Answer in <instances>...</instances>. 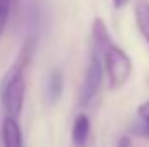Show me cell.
<instances>
[{"label": "cell", "mask_w": 149, "mask_h": 147, "mask_svg": "<svg viewBox=\"0 0 149 147\" xmlns=\"http://www.w3.org/2000/svg\"><path fill=\"white\" fill-rule=\"evenodd\" d=\"M92 42H94V49L102 57L109 88L120 90L132 76L134 71L132 59L121 47H118L113 42L108 26L101 17H95L92 23Z\"/></svg>", "instance_id": "6da1fadb"}, {"label": "cell", "mask_w": 149, "mask_h": 147, "mask_svg": "<svg viewBox=\"0 0 149 147\" xmlns=\"http://www.w3.org/2000/svg\"><path fill=\"white\" fill-rule=\"evenodd\" d=\"M31 55H33L31 43L26 42L0 80V104L5 116L19 118L23 112Z\"/></svg>", "instance_id": "7a4b0ae2"}, {"label": "cell", "mask_w": 149, "mask_h": 147, "mask_svg": "<svg viewBox=\"0 0 149 147\" xmlns=\"http://www.w3.org/2000/svg\"><path fill=\"white\" fill-rule=\"evenodd\" d=\"M106 76V69H104V62L101 54L92 47L87 68H85V74H83V81L80 87V95H78V104L80 106H87L90 104L95 95L99 94L101 87H102V80Z\"/></svg>", "instance_id": "3957f363"}, {"label": "cell", "mask_w": 149, "mask_h": 147, "mask_svg": "<svg viewBox=\"0 0 149 147\" xmlns=\"http://www.w3.org/2000/svg\"><path fill=\"white\" fill-rule=\"evenodd\" d=\"M0 140L2 147H24V137L17 118L3 116L0 128Z\"/></svg>", "instance_id": "277c9868"}, {"label": "cell", "mask_w": 149, "mask_h": 147, "mask_svg": "<svg viewBox=\"0 0 149 147\" xmlns=\"http://www.w3.org/2000/svg\"><path fill=\"white\" fill-rule=\"evenodd\" d=\"M90 137V119L85 112H80L71 126V140L76 147H87Z\"/></svg>", "instance_id": "5b68a950"}, {"label": "cell", "mask_w": 149, "mask_h": 147, "mask_svg": "<svg viewBox=\"0 0 149 147\" xmlns=\"http://www.w3.org/2000/svg\"><path fill=\"white\" fill-rule=\"evenodd\" d=\"M134 19H135V26H137L141 37L149 45V0H137L135 2Z\"/></svg>", "instance_id": "8992f818"}, {"label": "cell", "mask_w": 149, "mask_h": 147, "mask_svg": "<svg viewBox=\"0 0 149 147\" xmlns=\"http://www.w3.org/2000/svg\"><path fill=\"white\" fill-rule=\"evenodd\" d=\"M63 88H64V78L63 73L54 69L50 76H49V81H47V95L50 99V102H56L61 95H63Z\"/></svg>", "instance_id": "52a82bcc"}, {"label": "cell", "mask_w": 149, "mask_h": 147, "mask_svg": "<svg viewBox=\"0 0 149 147\" xmlns=\"http://www.w3.org/2000/svg\"><path fill=\"white\" fill-rule=\"evenodd\" d=\"M12 2L14 0H0V38L3 35V30L7 26L10 10H12Z\"/></svg>", "instance_id": "ba28073f"}, {"label": "cell", "mask_w": 149, "mask_h": 147, "mask_svg": "<svg viewBox=\"0 0 149 147\" xmlns=\"http://www.w3.org/2000/svg\"><path fill=\"white\" fill-rule=\"evenodd\" d=\"M137 114H139L141 121H142V123H144V125L149 128V101L142 102V104L137 107Z\"/></svg>", "instance_id": "9c48e42d"}, {"label": "cell", "mask_w": 149, "mask_h": 147, "mask_svg": "<svg viewBox=\"0 0 149 147\" xmlns=\"http://www.w3.org/2000/svg\"><path fill=\"white\" fill-rule=\"evenodd\" d=\"M128 2H130V0H113V7H114V9H121V7H125Z\"/></svg>", "instance_id": "30bf717a"}, {"label": "cell", "mask_w": 149, "mask_h": 147, "mask_svg": "<svg viewBox=\"0 0 149 147\" xmlns=\"http://www.w3.org/2000/svg\"><path fill=\"white\" fill-rule=\"evenodd\" d=\"M118 147H132V142H130L127 137H123V139L120 140V146H118Z\"/></svg>", "instance_id": "8fae6325"}]
</instances>
